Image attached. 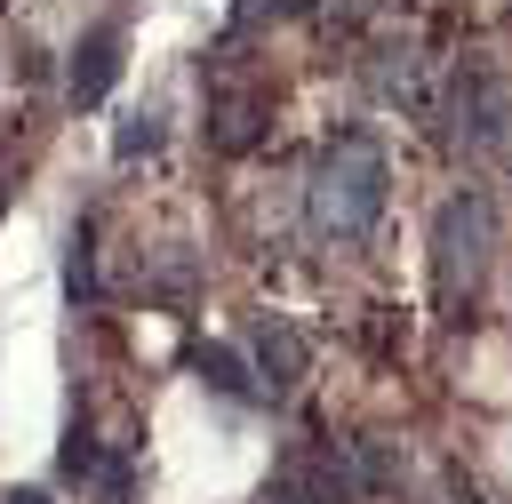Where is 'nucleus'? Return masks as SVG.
Wrapping results in <instances>:
<instances>
[{"mask_svg": "<svg viewBox=\"0 0 512 504\" xmlns=\"http://www.w3.org/2000/svg\"><path fill=\"white\" fill-rule=\"evenodd\" d=\"M304 208H312V224H320L328 240H360V232L384 216V152H376L360 128H344V136L312 160Z\"/></svg>", "mask_w": 512, "mask_h": 504, "instance_id": "f257e3e1", "label": "nucleus"}, {"mask_svg": "<svg viewBox=\"0 0 512 504\" xmlns=\"http://www.w3.org/2000/svg\"><path fill=\"white\" fill-rule=\"evenodd\" d=\"M488 240H496V208H488L480 192L440 200V216H432V288H440L448 312L472 296V280H480V264H488Z\"/></svg>", "mask_w": 512, "mask_h": 504, "instance_id": "f03ea898", "label": "nucleus"}, {"mask_svg": "<svg viewBox=\"0 0 512 504\" xmlns=\"http://www.w3.org/2000/svg\"><path fill=\"white\" fill-rule=\"evenodd\" d=\"M448 136L464 152H496L512 136V88L488 72V64H464L456 88H448Z\"/></svg>", "mask_w": 512, "mask_h": 504, "instance_id": "7ed1b4c3", "label": "nucleus"}, {"mask_svg": "<svg viewBox=\"0 0 512 504\" xmlns=\"http://www.w3.org/2000/svg\"><path fill=\"white\" fill-rule=\"evenodd\" d=\"M120 80V32L112 24H96L80 48H72V72H64V96L88 112V104H104V88Z\"/></svg>", "mask_w": 512, "mask_h": 504, "instance_id": "20e7f679", "label": "nucleus"}, {"mask_svg": "<svg viewBox=\"0 0 512 504\" xmlns=\"http://www.w3.org/2000/svg\"><path fill=\"white\" fill-rule=\"evenodd\" d=\"M248 352H256L264 392H288V384H296V368H304V344H296V328H280V320H264V328L248 336Z\"/></svg>", "mask_w": 512, "mask_h": 504, "instance_id": "39448f33", "label": "nucleus"}, {"mask_svg": "<svg viewBox=\"0 0 512 504\" xmlns=\"http://www.w3.org/2000/svg\"><path fill=\"white\" fill-rule=\"evenodd\" d=\"M208 120H216V144H224V152H248V144H256V120H264V96H248V88H240V96H216Z\"/></svg>", "mask_w": 512, "mask_h": 504, "instance_id": "423d86ee", "label": "nucleus"}, {"mask_svg": "<svg viewBox=\"0 0 512 504\" xmlns=\"http://www.w3.org/2000/svg\"><path fill=\"white\" fill-rule=\"evenodd\" d=\"M64 296H72V312L96 304V232L88 224H72V240H64Z\"/></svg>", "mask_w": 512, "mask_h": 504, "instance_id": "0eeeda50", "label": "nucleus"}, {"mask_svg": "<svg viewBox=\"0 0 512 504\" xmlns=\"http://www.w3.org/2000/svg\"><path fill=\"white\" fill-rule=\"evenodd\" d=\"M192 368H200L216 392H232V400H256V376L240 368V352H232V344H200V352H192Z\"/></svg>", "mask_w": 512, "mask_h": 504, "instance_id": "6e6552de", "label": "nucleus"}, {"mask_svg": "<svg viewBox=\"0 0 512 504\" xmlns=\"http://www.w3.org/2000/svg\"><path fill=\"white\" fill-rule=\"evenodd\" d=\"M56 464H64V480H96V472H104V448L72 424V432H64V448H56Z\"/></svg>", "mask_w": 512, "mask_h": 504, "instance_id": "1a4fd4ad", "label": "nucleus"}, {"mask_svg": "<svg viewBox=\"0 0 512 504\" xmlns=\"http://www.w3.org/2000/svg\"><path fill=\"white\" fill-rule=\"evenodd\" d=\"M312 0H232V32H264V24H280V16H304Z\"/></svg>", "mask_w": 512, "mask_h": 504, "instance_id": "9d476101", "label": "nucleus"}, {"mask_svg": "<svg viewBox=\"0 0 512 504\" xmlns=\"http://www.w3.org/2000/svg\"><path fill=\"white\" fill-rule=\"evenodd\" d=\"M152 144H160V112H128L120 136H112V160H136V152H152Z\"/></svg>", "mask_w": 512, "mask_h": 504, "instance_id": "9b49d317", "label": "nucleus"}, {"mask_svg": "<svg viewBox=\"0 0 512 504\" xmlns=\"http://www.w3.org/2000/svg\"><path fill=\"white\" fill-rule=\"evenodd\" d=\"M128 488H136L128 456H104V472H96V496H104V504H128Z\"/></svg>", "mask_w": 512, "mask_h": 504, "instance_id": "f8f14e48", "label": "nucleus"}, {"mask_svg": "<svg viewBox=\"0 0 512 504\" xmlns=\"http://www.w3.org/2000/svg\"><path fill=\"white\" fill-rule=\"evenodd\" d=\"M8 504H48V496L40 488H8Z\"/></svg>", "mask_w": 512, "mask_h": 504, "instance_id": "ddd939ff", "label": "nucleus"}]
</instances>
